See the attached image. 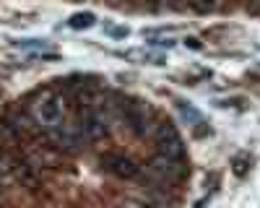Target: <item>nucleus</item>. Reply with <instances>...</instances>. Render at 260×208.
Here are the masks:
<instances>
[{"instance_id":"1","label":"nucleus","mask_w":260,"mask_h":208,"mask_svg":"<svg viewBox=\"0 0 260 208\" xmlns=\"http://www.w3.org/2000/svg\"><path fill=\"white\" fill-rule=\"evenodd\" d=\"M29 117L34 120V125L39 130H45L47 135L52 130H57L60 125L68 120V104L65 96L55 89H42L29 99Z\"/></svg>"},{"instance_id":"2","label":"nucleus","mask_w":260,"mask_h":208,"mask_svg":"<svg viewBox=\"0 0 260 208\" xmlns=\"http://www.w3.org/2000/svg\"><path fill=\"white\" fill-rule=\"evenodd\" d=\"M156 149L161 156L172 159V161H180L185 149H182V138L177 133V128L172 122H161L156 128Z\"/></svg>"},{"instance_id":"3","label":"nucleus","mask_w":260,"mask_h":208,"mask_svg":"<svg viewBox=\"0 0 260 208\" xmlns=\"http://www.w3.org/2000/svg\"><path fill=\"white\" fill-rule=\"evenodd\" d=\"M125 120H127V125H130V130L138 133V135H143V133L148 130L151 115H148L146 107H141V104H130V107L125 110Z\"/></svg>"},{"instance_id":"4","label":"nucleus","mask_w":260,"mask_h":208,"mask_svg":"<svg viewBox=\"0 0 260 208\" xmlns=\"http://www.w3.org/2000/svg\"><path fill=\"white\" fill-rule=\"evenodd\" d=\"M104 164H107V169H110L112 175H117V177H122V180L138 177V166L130 161V159H125V156H110Z\"/></svg>"},{"instance_id":"5","label":"nucleus","mask_w":260,"mask_h":208,"mask_svg":"<svg viewBox=\"0 0 260 208\" xmlns=\"http://www.w3.org/2000/svg\"><path fill=\"white\" fill-rule=\"evenodd\" d=\"M94 13H76V16H71V21L68 24L73 26V29H89V26H94Z\"/></svg>"},{"instance_id":"6","label":"nucleus","mask_w":260,"mask_h":208,"mask_svg":"<svg viewBox=\"0 0 260 208\" xmlns=\"http://www.w3.org/2000/svg\"><path fill=\"white\" fill-rule=\"evenodd\" d=\"M219 3H221V0H192V6H195V11H201V13L216 11V8H219Z\"/></svg>"},{"instance_id":"7","label":"nucleus","mask_w":260,"mask_h":208,"mask_svg":"<svg viewBox=\"0 0 260 208\" xmlns=\"http://www.w3.org/2000/svg\"><path fill=\"white\" fill-rule=\"evenodd\" d=\"M120 208H151L146 200H136V198H127V200H122L120 203Z\"/></svg>"},{"instance_id":"8","label":"nucleus","mask_w":260,"mask_h":208,"mask_svg":"<svg viewBox=\"0 0 260 208\" xmlns=\"http://www.w3.org/2000/svg\"><path fill=\"white\" fill-rule=\"evenodd\" d=\"M11 166H13V164H11V161L3 156V154H0V177H6V175L11 172Z\"/></svg>"},{"instance_id":"9","label":"nucleus","mask_w":260,"mask_h":208,"mask_svg":"<svg viewBox=\"0 0 260 208\" xmlns=\"http://www.w3.org/2000/svg\"><path fill=\"white\" fill-rule=\"evenodd\" d=\"M187 45H190L192 50H201V42H198V39H187Z\"/></svg>"},{"instance_id":"10","label":"nucleus","mask_w":260,"mask_h":208,"mask_svg":"<svg viewBox=\"0 0 260 208\" xmlns=\"http://www.w3.org/2000/svg\"><path fill=\"white\" fill-rule=\"evenodd\" d=\"M252 3H255V6H257V8H260V0H252Z\"/></svg>"},{"instance_id":"11","label":"nucleus","mask_w":260,"mask_h":208,"mask_svg":"<svg viewBox=\"0 0 260 208\" xmlns=\"http://www.w3.org/2000/svg\"><path fill=\"white\" fill-rule=\"evenodd\" d=\"M167 3H180V0H167Z\"/></svg>"}]
</instances>
